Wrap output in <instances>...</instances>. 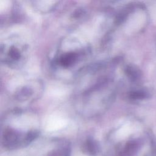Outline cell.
<instances>
[{"label": "cell", "instance_id": "obj_1", "mask_svg": "<svg viewBox=\"0 0 156 156\" xmlns=\"http://www.w3.org/2000/svg\"><path fill=\"white\" fill-rule=\"evenodd\" d=\"M77 58V54L74 52L66 53L62 55L59 59L60 64L65 68L73 65Z\"/></svg>", "mask_w": 156, "mask_h": 156}, {"label": "cell", "instance_id": "obj_2", "mask_svg": "<svg viewBox=\"0 0 156 156\" xmlns=\"http://www.w3.org/2000/svg\"><path fill=\"white\" fill-rule=\"evenodd\" d=\"M125 73L130 80L136 82L140 79L141 73L139 68L134 65H128L125 69Z\"/></svg>", "mask_w": 156, "mask_h": 156}, {"label": "cell", "instance_id": "obj_3", "mask_svg": "<svg viewBox=\"0 0 156 156\" xmlns=\"http://www.w3.org/2000/svg\"><path fill=\"white\" fill-rule=\"evenodd\" d=\"M138 147V144L137 142L135 141L129 142L126 144L122 153L121 154V156H133L136 152Z\"/></svg>", "mask_w": 156, "mask_h": 156}, {"label": "cell", "instance_id": "obj_4", "mask_svg": "<svg viewBox=\"0 0 156 156\" xmlns=\"http://www.w3.org/2000/svg\"><path fill=\"white\" fill-rule=\"evenodd\" d=\"M149 93L144 90H137L132 91L129 94V97L134 100H142L149 97Z\"/></svg>", "mask_w": 156, "mask_h": 156}, {"label": "cell", "instance_id": "obj_5", "mask_svg": "<svg viewBox=\"0 0 156 156\" xmlns=\"http://www.w3.org/2000/svg\"><path fill=\"white\" fill-rule=\"evenodd\" d=\"M86 149L91 155H96L99 150L97 143L92 140H88L86 143Z\"/></svg>", "mask_w": 156, "mask_h": 156}, {"label": "cell", "instance_id": "obj_6", "mask_svg": "<svg viewBox=\"0 0 156 156\" xmlns=\"http://www.w3.org/2000/svg\"><path fill=\"white\" fill-rule=\"evenodd\" d=\"M8 54L10 58L15 61L18 60L21 57V53L20 52V50L15 46L10 47Z\"/></svg>", "mask_w": 156, "mask_h": 156}, {"label": "cell", "instance_id": "obj_7", "mask_svg": "<svg viewBox=\"0 0 156 156\" xmlns=\"http://www.w3.org/2000/svg\"><path fill=\"white\" fill-rule=\"evenodd\" d=\"M83 13V11L82 10H77L74 13V17H76V18H77V17H79L80 15H82Z\"/></svg>", "mask_w": 156, "mask_h": 156}]
</instances>
